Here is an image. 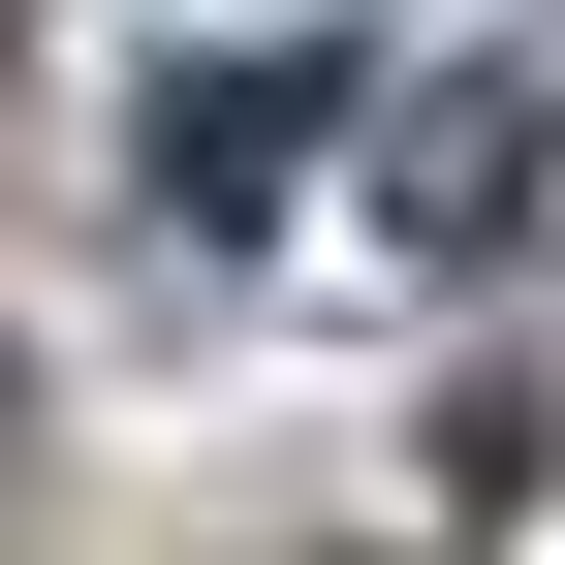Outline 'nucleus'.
Instances as JSON below:
<instances>
[{"label": "nucleus", "mask_w": 565, "mask_h": 565, "mask_svg": "<svg viewBox=\"0 0 565 565\" xmlns=\"http://www.w3.org/2000/svg\"><path fill=\"white\" fill-rule=\"evenodd\" d=\"M315 126H345V63H221V95H158V158H189V189H282Z\"/></svg>", "instance_id": "obj_1"}]
</instances>
